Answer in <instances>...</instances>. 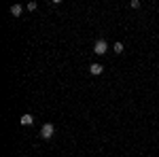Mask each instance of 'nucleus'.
Segmentation results:
<instances>
[{"mask_svg": "<svg viewBox=\"0 0 159 157\" xmlns=\"http://www.w3.org/2000/svg\"><path fill=\"white\" fill-rule=\"evenodd\" d=\"M53 132H55V125L53 123H45L40 127V138L43 140H49V138H53Z\"/></svg>", "mask_w": 159, "mask_h": 157, "instance_id": "obj_1", "label": "nucleus"}, {"mask_svg": "<svg viewBox=\"0 0 159 157\" xmlns=\"http://www.w3.org/2000/svg\"><path fill=\"white\" fill-rule=\"evenodd\" d=\"M93 53H98V55H104V53H108V43H106L104 38L96 40V45H93Z\"/></svg>", "mask_w": 159, "mask_h": 157, "instance_id": "obj_2", "label": "nucleus"}, {"mask_svg": "<svg viewBox=\"0 0 159 157\" xmlns=\"http://www.w3.org/2000/svg\"><path fill=\"white\" fill-rule=\"evenodd\" d=\"M89 72L98 76V74H102V72H104V66H102V64H91V66H89Z\"/></svg>", "mask_w": 159, "mask_h": 157, "instance_id": "obj_3", "label": "nucleus"}, {"mask_svg": "<svg viewBox=\"0 0 159 157\" xmlns=\"http://www.w3.org/2000/svg\"><path fill=\"white\" fill-rule=\"evenodd\" d=\"M19 123H21V125H32V123H34V117H32L30 113H25V115H21Z\"/></svg>", "mask_w": 159, "mask_h": 157, "instance_id": "obj_4", "label": "nucleus"}, {"mask_svg": "<svg viewBox=\"0 0 159 157\" xmlns=\"http://www.w3.org/2000/svg\"><path fill=\"white\" fill-rule=\"evenodd\" d=\"M21 11H24V7H21V4H13V7H11V15H15V17H19Z\"/></svg>", "mask_w": 159, "mask_h": 157, "instance_id": "obj_5", "label": "nucleus"}, {"mask_svg": "<svg viewBox=\"0 0 159 157\" xmlns=\"http://www.w3.org/2000/svg\"><path fill=\"white\" fill-rule=\"evenodd\" d=\"M115 53H123V43H115Z\"/></svg>", "mask_w": 159, "mask_h": 157, "instance_id": "obj_6", "label": "nucleus"}, {"mask_svg": "<svg viewBox=\"0 0 159 157\" xmlns=\"http://www.w3.org/2000/svg\"><path fill=\"white\" fill-rule=\"evenodd\" d=\"M38 4L36 2H28V7H25V9H28V11H34V9H36Z\"/></svg>", "mask_w": 159, "mask_h": 157, "instance_id": "obj_7", "label": "nucleus"}, {"mask_svg": "<svg viewBox=\"0 0 159 157\" xmlns=\"http://www.w3.org/2000/svg\"><path fill=\"white\" fill-rule=\"evenodd\" d=\"M129 7H132V9H138V7H140V2H138V0H132V2H129Z\"/></svg>", "mask_w": 159, "mask_h": 157, "instance_id": "obj_8", "label": "nucleus"}]
</instances>
